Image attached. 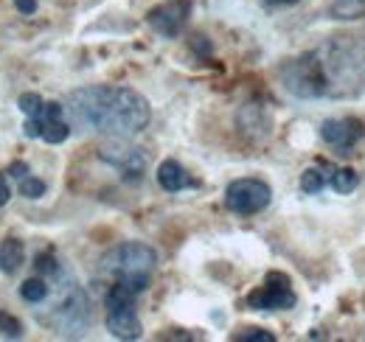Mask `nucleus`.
<instances>
[{
    "instance_id": "f257e3e1",
    "label": "nucleus",
    "mask_w": 365,
    "mask_h": 342,
    "mask_svg": "<svg viewBox=\"0 0 365 342\" xmlns=\"http://www.w3.org/2000/svg\"><path fill=\"white\" fill-rule=\"evenodd\" d=\"M284 87L298 98H340L365 87V37H331L281 68Z\"/></svg>"
},
{
    "instance_id": "f03ea898",
    "label": "nucleus",
    "mask_w": 365,
    "mask_h": 342,
    "mask_svg": "<svg viewBox=\"0 0 365 342\" xmlns=\"http://www.w3.org/2000/svg\"><path fill=\"white\" fill-rule=\"evenodd\" d=\"M71 113L82 127L115 138L143 132L152 118L149 101L133 87L118 85H93L71 93Z\"/></svg>"
},
{
    "instance_id": "7ed1b4c3",
    "label": "nucleus",
    "mask_w": 365,
    "mask_h": 342,
    "mask_svg": "<svg viewBox=\"0 0 365 342\" xmlns=\"http://www.w3.org/2000/svg\"><path fill=\"white\" fill-rule=\"evenodd\" d=\"M158 264V256L149 244L143 242H124V244H115L113 250H107L101 256V275H107L113 284H124L135 292H143L146 284H149V275Z\"/></svg>"
},
{
    "instance_id": "20e7f679",
    "label": "nucleus",
    "mask_w": 365,
    "mask_h": 342,
    "mask_svg": "<svg viewBox=\"0 0 365 342\" xmlns=\"http://www.w3.org/2000/svg\"><path fill=\"white\" fill-rule=\"evenodd\" d=\"M140 292L124 286V284H113L107 289V328L113 337L118 340H138L140 337V320H138L135 311V300Z\"/></svg>"
},
{
    "instance_id": "39448f33",
    "label": "nucleus",
    "mask_w": 365,
    "mask_h": 342,
    "mask_svg": "<svg viewBox=\"0 0 365 342\" xmlns=\"http://www.w3.org/2000/svg\"><path fill=\"white\" fill-rule=\"evenodd\" d=\"M273 200V191L267 182L262 180H253V177H242V180H233L225 191V205L228 211L239 216H253L262 214Z\"/></svg>"
},
{
    "instance_id": "423d86ee",
    "label": "nucleus",
    "mask_w": 365,
    "mask_h": 342,
    "mask_svg": "<svg viewBox=\"0 0 365 342\" xmlns=\"http://www.w3.org/2000/svg\"><path fill=\"white\" fill-rule=\"evenodd\" d=\"M247 306L256 311H281L295 306V292L292 284L284 272H267L264 284L247 295Z\"/></svg>"
},
{
    "instance_id": "0eeeda50",
    "label": "nucleus",
    "mask_w": 365,
    "mask_h": 342,
    "mask_svg": "<svg viewBox=\"0 0 365 342\" xmlns=\"http://www.w3.org/2000/svg\"><path fill=\"white\" fill-rule=\"evenodd\" d=\"M26 135L29 138H43L46 143H62V140H68L71 127L65 121V110L56 101H46L43 113L26 121Z\"/></svg>"
},
{
    "instance_id": "6e6552de",
    "label": "nucleus",
    "mask_w": 365,
    "mask_h": 342,
    "mask_svg": "<svg viewBox=\"0 0 365 342\" xmlns=\"http://www.w3.org/2000/svg\"><path fill=\"white\" fill-rule=\"evenodd\" d=\"M188 0H166L160 6H155L149 14H146V23L160 34V37H178L188 20Z\"/></svg>"
},
{
    "instance_id": "1a4fd4ad",
    "label": "nucleus",
    "mask_w": 365,
    "mask_h": 342,
    "mask_svg": "<svg viewBox=\"0 0 365 342\" xmlns=\"http://www.w3.org/2000/svg\"><path fill=\"white\" fill-rule=\"evenodd\" d=\"M320 135L334 149H351L365 135V124L360 118H331L320 127Z\"/></svg>"
},
{
    "instance_id": "9d476101",
    "label": "nucleus",
    "mask_w": 365,
    "mask_h": 342,
    "mask_svg": "<svg viewBox=\"0 0 365 342\" xmlns=\"http://www.w3.org/2000/svg\"><path fill=\"white\" fill-rule=\"evenodd\" d=\"M98 157H101L104 163L115 166L118 171H124V177H130V180H138V177L143 174V166H146L140 149H135V146H121V143L98 149Z\"/></svg>"
},
{
    "instance_id": "9b49d317",
    "label": "nucleus",
    "mask_w": 365,
    "mask_h": 342,
    "mask_svg": "<svg viewBox=\"0 0 365 342\" xmlns=\"http://www.w3.org/2000/svg\"><path fill=\"white\" fill-rule=\"evenodd\" d=\"M158 182H160V188L169 191V194H178V191L197 188V185H200L178 160H163V163L158 166Z\"/></svg>"
},
{
    "instance_id": "f8f14e48",
    "label": "nucleus",
    "mask_w": 365,
    "mask_h": 342,
    "mask_svg": "<svg viewBox=\"0 0 365 342\" xmlns=\"http://www.w3.org/2000/svg\"><path fill=\"white\" fill-rule=\"evenodd\" d=\"M326 177H329V185L337 191V194H351L357 185H360V174L354 169H337V166H323Z\"/></svg>"
},
{
    "instance_id": "ddd939ff",
    "label": "nucleus",
    "mask_w": 365,
    "mask_h": 342,
    "mask_svg": "<svg viewBox=\"0 0 365 342\" xmlns=\"http://www.w3.org/2000/svg\"><path fill=\"white\" fill-rule=\"evenodd\" d=\"M23 261H26V247H23V242L6 239L3 247H0V266L11 275V272H17V269L23 266Z\"/></svg>"
},
{
    "instance_id": "4468645a",
    "label": "nucleus",
    "mask_w": 365,
    "mask_h": 342,
    "mask_svg": "<svg viewBox=\"0 0 365 342\" xmlns=\"http://www.w3.org/2000/svg\"><path fill=\"white\" fill-rule=\"evenodd\" d=\"M48 295H51V286H48L46 275L29 278V281H23V286H20V298L26 300V303H46Z\"/></svg>"
},
{
    "instance_id": "2eb2a0df",
    "label": "nucleus",
    "mask_w": 365,
    "mask_h": 342,
    "mask_svg": "<svg viewBox=\"0 0 365 342\" xmlns=\"http://www.w3.org/2000/svg\"><path fill=\"white\" fill-rule=\"evenodd\" d=\"M329 17H334V20H360V17H365V0H334L329 6Z\"/></svg>"
},
{
    "instance_id": "dca6fc26",
    "label": "nucleus",
    "mask_w": 365,
    "mask_h": 342,
    "mask_svg": "<svg viewBox=\"0 0 365 342\" xmlns=\"http://www.w3.org/2000/svg\"><path fill=\"white\" fill-rule=\"evenodd\" d=\"M329 182V177H326V169H307L301 174V191L304 194H320L323 191V185Z\"/></svg>"
},
{
    "instance_id": "f3484780",
    "label": "nucleus",
    "mask_w": 365,
    "mask_h": 342,
    "mask_svg": "<svg viewBox=\"0 0 365 342\" xmlns=\"http://www.w3.org/2000/svg\"><path fill=\"white\" fill-rule=\"evenodd\" d=\"M17 185H20V194L29 197V200H40L46 194V182L37 180V177H31V174H26L23 180H17Z\"/></svg>"
},
{
    "instance_id": "a211bd4d",
    "label": "nucleus",
    "mask_w": 365,
    "mask_h": 342,
    "mask_svg": "<svg viewBox=\"0 0 365 342\" xmlns=\"http://www.w3.org/2000/svg\"><path fill=\"white\" fill-rule=\"evenodd\" d=\"M17 104H20V110H23V113H26L29 118L40 115V113H43V107H46V101H43V98H40L37 93H23Z\"/></svg>"
},
{
    "instance_id": "6ab92c4d",
    "label": "nucleus",
    "mask_w": 365,
    "mask_h": 342,
    "mask_svg": "<svg viewBox=\"0 0 365 342\" xmlns=\"http://www.w3.org/2000/svg\"><path fill=\"white\" fill-rule=\"evenodd\" d=\"M0 334L3 337H11V340H17V337H23V326L11 317V314H6V311H0Z\"/></svg>"
},
{
    "instance_id": "aec40b11",
    "label": "nucleus",
    "mask_w": 365,
    "mask_h": 342,
    "mask_svg": "<svg viewBox=\"0 0 365 342\" xmlns=\"http://www.w3.org/2000/svg\"><path fill=\"white\" fill-rule=\"evenodd\" d=\"M233 340L236 342H275V337L270 331H264V328H245V331H239Z\"/></svg>"
},
{
    "instance_id": "412c9836",
    "label": "nucleus",
    "mask_w": 365,
    "mask_h": 342,
    "mask_svg": "<svg viewBox=\"0 0 365 342\" xmlns=\"http://www.w3.org/2000/svg\"><path fill=\"white\" fill-rule=\"evenodd\" d=\"M9 174H11L14 180H23V177H26V174H31V171H29V166H26L23 160H17V163H11V166H9Z\"/></svg>"
},
{
    "instance_id": "4be33fe9",
    "label": "nucleus",
    "mask_w": 365,
    "mask_h": 342,
    "mask_svg": "<svg viewBox=\"0 0 365 342\" xmlns=\"http://www.w3.org/2000/svg\"><path fill=\"white\" fill-rule=\"evenodd\" d=\"M14 6H17L20 14H34L37 11V0H14Z\"/></svg>"
},
{
    "instance_id": "5701e85b",
    "label": "nucleus",
    "mask_w": 365,
    "mask_h": 342,
    "mask_svg": "<svg viewBox=\"0 0 365 342\" xmlns=\"http://www.w3.org/2000/svg\"><path fill=\"white\" fill-rule=\"evenodd\" d=\"M9 197H11V188H9V180H6V174L0 171V208L9 202Z\"/></svg>"
},
{
    "instance_id": "b1692460",
    "label": "nucleus",
    "mask_w": 365,
    "mask_h": 342,
    "mask_svg": "<svg viewBox=\"0 0 365 342\" xmlns=\"http://www.w3.org/2000/svg\"><path fill=\"white\" fill-rule=\"evenodd\" d=\"M267 3H295V0H267Z\"/></svg>"
}]
</instances>
